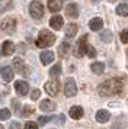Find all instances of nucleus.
Wrapping results in <instances>:
<instances>
[{
    "instance_id": "c9c22d12",
    "label": "nucleus",
    "mask_w": 128,
    "mask_h": 129,
    "mask_svg": "<svg viewBox=\"0 0 128 129\" xmlns=\"http://www.w3.org/2000/svg\"><path fill=\"white\" fill-rule=\"evenodd\" d=\"M58 122L64 123V115H60V116H58Z\"/></svg>"
},
{
    "instance_id": "c85d7f7f",
    "label": "nucleus",
    "mask_w": 128,
    "mask_h": 129,
    "mask_svg": "<svg viewBox=\"0 0 128 129\" xmlns=\"http://www.w3.org/2000/svg\"><path fill=\"white\" fill-rule=\"evenodd\" d=\"M121 42L122 44H128V29L121 32Z\"/></svg>"
},
{
    "instance_id": "9d476101",
    "label": "nucleus",
    "mask_w": 128,
    "mask_h": 129,
    "mask_svg": "<svg viewBox=\"0 0 128 129\" xmlns=\"http://www.w3.org/2000/svg\"><path fill=\"white\" fill-rule=\"evenodd\" d=\"M66 13H67V16L71 18V19L79 18V6H77L76 3H70V5H67V7H66Z\"/></svg>"
},
{
    "instance_id": "5701e85b",
    "label": "nucleus",
    "mask_w": 128,
    "mask_h": 129,
    "mask_svg": "<svg viewBox=\"0 0 128 129\" xmlns=\"http://www.w3.org/2000/svg\"><path fill=\"white\" fill-rule=\"evenodd\" d=\"M116 13L119 16H128V5L127 3H121L119 6L116 7Z\"/></svg>"
},
{
    "instance_id": "b1692460",
    "label": "nucleus",
    "mask_w": 128,
    "mask_h": 129,
    "mask_svg": "<svg viewBox=\"0 0 128 129\" xmlns=\"http://www.w3.org/2000/svg\"><path fill=\"white\" fill-rule=\"evenodd\" d=\"M9 7H12V0H0V13L6 12Z\"/></svg>"
},
{
    "instance_id": "58836bf2",
    "label": "nucleus",
    "mask_w": 128,
    "mask_h": 129,
    "mask_svg": "<svg viewBox=\"0 0 128 129\" xmlns=\"http://www.w3.org/2000/svg\"><path fill=\"white\" fill-rule=\"evenodd\" d=\"M109 2H116V0H109Z\"/></svg>"
},
{
    "instance_id": "1a4fd4ad",
    "label": "nucleus",
    "mask_w": 128,
    "mask_h": 129,
    "mask_svg": "<svg viewBox=\"0 0 128 129\" xmlns=\"http://www.w3.org/2000/svg\"><path fill=\"white\" fill-rule=\"evenodd\" d=\"M16 51V48H15V44L12 41H5L3 42V45H2V54L6 55V57H9L12 54Z\"/></svg>"
},
{
    "instance_id": "bb28decb",
    "label": "nucleus",
    "mask_w": 128,
    "mask_h": 129,
    "mask_svg": "<svg viewBox=\"0 0 128 129\" xmlns=\"http://www.w3.org/2000/svg\"><path fill=\"white\" fill-rule=\"evenodd\" d=\"M13 61H15V67H16L17 70H23V68H25V67H23V59L20 58V57L15 58Z\"/></svg>"
},
{
    "instance_id": "e433bc0d",
    "label": "nucleus",
    "mask_w": 128,
    "mask_h": 129,
    "mask_svg": "<svg viewBox=\"0 0 128 129\" xmlns=\"http://www.w3.org/2000/svg\"><path fill=\"white\" fill-rule=\"evenodd\" d=\"M0 129H5V128H3V126H2V125H0Z\"/></svg>"
},
{
    "instance_id": "a211bd4d",
    "label": "nucleus",
    "mask_w": 128,
    "mask_h": 129,
    "mask_svg": "<svg viewBox=\"0 0 128 129\" xmlns=\"http://www.w3.org/2000/svg\"><path fill=\"white\" fill-rule=\"evenodd\" d=\"M89 26H90L92 30H99V29H102V26H103V20L100 18H93V19H90Z\"/></svg>"
},
{
    "instance_id": "f3484780",
    "label": "nucleus",
    "mask_w": 128,
    "mask_h": 129,
    "mask_svg": "<svg viewBox=\"0 0 128 129\" xmlns=\"http://www.w3.org/2000/svg\"><path fill=\"white\" fill-rule=\"evenodd\" d=\"M63 7V0H48V9L51 12H58Z\"/></svg>"
},
{
    "instance_id": "72a5a7b5",
    "label": "nucleus",
    "mask_w": 128,
    "mask_h": 129,
    "mask_svg": "<svg viewBox=\"0 0 128 129\" xmlns=\"http://www.w3.org/2000/svg\"><path fill=\"white\" fill-rule=\"evenodd\" d=\"M12 105H13V112L19 113V102H17L16 99H13L12 100Z\"/></svg>"
},
{
    "instance_id": "a878e982",
    "label": "nucleus",
    "mask_w": 128,
    "mask_h": 129,
    "mask_svg": "<svg viewBox=\"0 0 128 129\" xmlns=\"http://www.w3.org/2000/svg\"><path fill=\"white\" fill-rule=\"evenodd\" d=\"M100 39L103 42H108V44H109V42L112 41V34H111V30H105L103 34L100 35Z\"/></svg>"
},
{
    "instance_id": "6e6552de",
    "label": "nucleus",
    "mask_w": 128,
    "mask_h": 129,
    "mask_svg": "<svg viewBox=\"0 0 128 129\" xmlns=\"http://www.w3.org/2000/svg\"><path fill=\"white\" fill-rule=\"evenodd\" d=\"M15 90H16V93L19 94V96H26L29 91V86L26 81H16L15 83Z\"/></svg>"
},
{
    "instance_id": "f257e3e1",
    "label": "nucleus",
    "mask_w": 128,
    "mask_h": 129,
    "mask_svg": "<svg viewBox=\"0 0 128 129\" xmlns=\"http://www.w3.org/2000/svg\"><path fill=\"white\" fill-rule=\"evenodd\" d=\"M124 78H109L98 87V93L100 96H114L124 93Z\"/></svg>"
},
{
    "instance_id": "4be33fe9",
    "label": "nucleus",
    "mask_w": 128,
    "mask_h": 129,
    "mask_svg": "<svg viewBox=\"0 0 128 129\" xmlns=\"http://www.w3.org/2000/svg\"><path fill=\"white\" fill-rule=\"evenodd\" d=\"M90 68H92V71L95 73V74H102L103 70H105V65L102 64V62H93Z\"/></svg>"
},
{
    "instance_id": "cd10ccee",
    "label": "nucleus",
    "mask_w": 128,
    "mask_h": 129,
    "mask_svg": "<svg viewBox=\"0 0 128 129\" xmlns=\"http://www.w3.org/2000/svg\"><path fill=\"white\" fill-rule=\"evenodd\" d=\"M52 117L54 116H41L39 119H38V122H39V125H47L48 122H51Z\"/></svg>"
},
{
    "instance_id": "aec40b11",
    "label": "nucleus",
    "mask_w": 128,
    "mask_h": 129,
    "mask_svg": "<svg viewBox=\"0 0 128 129\" xmlns=\"http://www.w3.org/2000/svg\"><path fill=\"white\" fill-rule=\"evenodd\" d=\"M69 48H70L69 42L63 41L61 44H60V47H58V55H60L61 58H63V57H66V54L69 52Z\"/></svg>"
},
{
    "instance_id": "f8f14e48",
    "label": "nucleus",
    "mask_w": 128,
    "mask_h": 129,
    "mask_svg": "<svg viewBox=\"0 0 128 129\" xmlns=\"http://www.w3.org/2000/svg\"><path fill=\"white\" fill-rule=\"evenodd\" d=\"M69 115L71 119H80V117H83V115H84V110H83V107L81 106H73L71 109H70Z\"/></svg>"
},
{
    "instance_id": "f704fd0d",
    "label": "nucleus",
    "mask_w": 128,
    "mask_h": 129,
    "mask_svg": "<svg viewBox=\"0 0 128 129\" xmlns=\"http://www.w3.org/2000/svg\"><path fill=\"white\" fill-rule=\"evenodd\" d=\"M10 129H20V123L19 122H12L10 123Z\"/></svg>"
},
{
    "instance_id": "39448f33",
    "label": "nucleus",
    "mask_w": 128,
    "mask_h": 129,
    "mask_svg": "<svg viewBox=\"0 0 128 129\" xmlns=\"http://www.w3.org/2000/svg\"><path fill=\"white\" fill-rule=\"evenodd\" d=\"M0 29L7 32V34H13L15 29H16V19L15 18H5L2 22H0Z\"/></svg>"
},
{
    "instance_id": "393cba45",
    "label": "nucleus",
    "mask_w": 128,
    "mask_h": 129,
    "mask_svg": "<svg viewBox=\"0 0 128 129\" xmlns=\"http://www.w3.org/2000/svg\"><path fill=\"white\" fill-rule=\"evenodd\" d=\"M12 115V112L9 109H0V120H6V119H9Z\"/></svg>"
},
{
    "instance_id": "7ed1b4c3",
    "label": "nucleus",
    "mask_w": 128,
    "mask_h": 129,
    "mask_svg": "<svg viewBox=\"0 0 128 129\" xmlns=\"http://www.w3.org/2000/svg\"><path fill=\"white\" fill-rule=\"evenodd\" d=\"M29 13L34 19H41L44 16V6L38 0H32L29 5Z\"/></svg>"
},
{
    "instance_id": "9b49d317",
    "label": "nucleus",
    "mask_w": 128,
    "mask_h": 129,
    "mask_svg": "<svg viewBox=\"0 0 128 129\" xmlns=\"http://www.w3.org/2000/svg\"><path fill=\"white\" fill-rule=\"evenodd\" d=\"M0 74H2V78H3L5 81H12V80H13V70H12V67H9V65L2 67Z\"/></svg>"
},
{
    "instance_id": "6ab92c4d",
    "label": "nucleus",
    "mask_w": 128,
    "mask_h": 129,
    "mask_svg": "<svg viewBox=\"0 0 128 129\" xmlns=\"http://www.w3.org/2000/svg\"><path fill=\"white\" fill-rule=\"evenodd\" d=\"M77 29H79V26L76 23L67 25V28H66V36H67V38H74L76 34H77Z\"/></svg>"
},
{
    "instance_id": "423d86ee",
    "label": "nucleus",
    "mask_w": 128,
    "mask_h": 129,
    "mask_svg": "<svg viewBox=\"0 0 128 129\" xmlns=\"http://www.w3.org/2000/svg\"><path fill=\"white\" fill-rule=\"evenodd\" d=\"M64 93L67 97H73L77 94V86H76V81L73 78H67L66 80V84H64Z\"/></svg>"
},
{
    "instance_id": "7c9ffc66",
    "label": "nucleus",
    "mask_w": 128,
    "mask_h": 129,
    "mask_svg": "<svg viewBox=\"0 0 128 129\" xmlns=\"http://www.w3.org/2000/svg\"><path fill=\"white\" fill-rule=\"evenodd\" d=\"M41 96V91L38 90V88H35V90H32V94H31V99L32 100H38Z\"/></svg>"
},
{
    "instance_id": "f03ea898",
    "label": "nucleus",
    "mask_w": 128,
    "mask_h": 129,
    "mask_svg": "<svg viewBox=\"0 0 128 129\" xmlns=\"http://www.w3.org/2000/svg\"><path fill=\"white\" fill-rule=\"evenodd\" d=\"M55 42V35L52 34L51 30L48 29H42L38 35V39H36V45L39 48H45V47H50Z\"/></svg>"
},
{
    "instance_id": "2eb2a0df",
    "label": "nucleus",
    "mask_w": 128,
    "mask_h": 129,
    "mask_svg": "<svg viewBox=\"0 0 128 129\" xmlns=\"http://www.w3.org/2000/svg\"><path fill=\"white\" fill-rule=\"evenodd\" d=\"M39 58H41V62L44 65H48V64H51L52 59H54V52H51V51H44V52H41Z\"/></svg>"
},
{
    "instance_id": "ddd939ff",
    "label": "nucleus",
    "mask_w": 128,
    "mask_h": 129,
    "mask_svg": "<svg viewBox=\"0 0 128 129\" xmlns=\"http://www.w3.org/2000/svg\"><path fill=\"white\" fill-rule=\"evenodd\" d=\"M50 25H51L52 29L60 30L61 28H63V18H61V16H58V15L52 16V18L50 19Z\"/></svg>"
},
{
    "instance_id": "473e14b6",
    "label": "nucleus",
    "mask_w": 128,
    "mask_h": 129,
    "mask_svg": "<svg viewBox=\"0 0 128 129\" xmlns=\"http://www.w3.org/2000/svg\"><path fill=\"white\" fill-rule=\"evenodd\" d=\"M29 113H32V106H25V109H23V112H22V116H28Z\"/></svg>"
},
{
    "instance_id": "0eeeda50",
    "label": "nucleus",
    "mask_w": 128,
    "mask_h": 129,
    "mask_svg": "<svg viewBox=\"0 0 128 129\" xmlns=\"http://www.w3.org/2000/svg\"><path fill=\"white\" fill-rule=\"evenodd\" d=\"M45 91L51 96H55V94L60 91V83L57 80H50V81L45 83Z\"/></svg>"
},
{
    "instance_id": "2f4dec72",
    "label": "nucleus",
    "mask_w": 128,
    "mask_h": 129,
    "mask_svg": "<svg viewBox=\"0 0 128 129\" xmlns=\"http://www.w3.org/2000/svg\"><path fill=\"white\" fill-rule=\"evenodd\" d=\"M25 129H38V125L35 122H26L25 123Z\"/></svg>"
},
{
    "instance_id": "4c0bfd02",
    "label": "nucleus",
    "mask_w": 128,
    "mask_h": 129,
    "mask_svg": "<svg viewBox=\"0 0 128 129\" xmlns=\"http://www.w3.org/2000/svg\"><path fill=\"white\" fill-rule=\"evenodd\" d=\"M92 2H99V0H92Z\"/></svg>"
},
{
    "instance_id": "c756f323",
    "label": "nucleus",
    "mask_w": 128,
    "mask_h": 129,
    "mask_svg": "<svg viewBox=\"0 0 128 129\" xmlns=\"http://www.w3.org/2000/svg\"><path fill=\"white\" fill-rule=\"evenodd\" d=\"M87 55H89L90 58H95V57H96V49L89 45V47H87Z\"/></svg>"
},
{
    "instance_id": "dca6fc26",
    "label": "nucleus",
    "mask_w": 128,
    "mask_h": 129,
    "mask_svg": "<svg viewBox=\"0 0 128 129\" xmlns=\"http://www.w3.org/2000/svg\"><path fill=\"white\" fill-rule=\"evenodd\" d=\"M111 119V113L108 110H98V113H96V120H98L99 123H106L108 120Z\"/></svg>"
},
{
    "instance_id": "412c9836",
    "label": "nucleus",
    "mask_w": 128,
    "mask_h": 129,
    "mask_svg": "<svg viewBox=\"0 0 128 129\" xmlns=\"http://www.w3.org/2000/svg\"><path fill=\"white\" fill-rule=\"evenodd\" d=\"M60 74H61V64H60V62H57V64H55L51 70H50V76H51L52 78H57Z\"/></svg>"
},
{
    "instance_id": "4468645a",
    "label": "nucleus",
    "mask_w": 128,
    "mask_h": 129,
    "mask_svg": "<svg viewBox=\"0 0 128 129\" xmlns=\"http://www.w3.org/2000/svg\"><path fill=\"white\" fill-rule=\"evenodd\" d=\"M39 109L42 112H54L55 110V103L51 100H42L39 103Z\"/></svg>"
},
{
    "instance_id": "20e7f679",
    "label": "nucleus",
    "mask_w": 128,
    "mask_h": 129,
    "mask_svg": "<svg viewBox=\"0 0 128 129\" xmlns=\"http://www.w3.org/2000/svg\"><path fill=\"white\" fill-rule=\"evenodd\" d=\"M87 35H83L77 41L76 44V49H74V55L76 57H83L84 54H87Z\"/></svg>"
}]
</instances>
